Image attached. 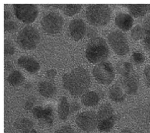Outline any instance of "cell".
Instances as JSON below:
<instances>
[{
  "instance_id": "28",
  "label": "cell",
  "mask_w": 150,
  "mask_h": 133,
  "mask_svg": "<svg viewBox=\"0 0 150 133\" xmlns=\"http://www.w3.org/2000/svg\"><path fill=\"white\" fill-rule=\"evenodd\" d=\"M15 52L14 47L7 41H4V54L5 56L13 55Z\"/></svg>"
},
{
  "instance_id": "33",
  "label": "cell",
  "mask_w": 150,
  "mask_h": 133,
  "mask_svg": "<svg viewBox=\"0 0 150 133\" xmlns=\"http://www.w3.org/2000/svg\"><path fill=\"white\" fill-rule=\"evenodd\" d=\"M21 133H38V132L36 130L33 128L28 131L23 132Z\"/></svg>"
},
{
  "instance_id": "15",
  "label": "cell",
  "mask_w": 150,
  "mask_h": 133,
  "mask_svg": "<svg viewBox=\"0 0 150 133\" xmlns=\"http://www.w3.org/2000/svg\"><path fill=\"white\" fill-rule=\"evenodd\" d=\"M129 13L134 19L144 18L150 13V4H125Z\"/></svg>"
},
{
  "instance_id": "34",
  "label": "cell",
  "mask_w": 150,
  "mask_h": 133,
  "mask_svg": "<svg viewBox=\"0 0 150 133\" xmlns=\"http://www.w3.org/2000/svg\"><path fill=\"white\" fill-rule=\"evenodd\" d=\"M119 133H132V132L129 129L125 128L122 130Z\"/></svg>"
},
{
  "instance_id": "30",
  "label": "cell",
  "mask_w": 150,
  "mask_h": 133,
  "mask_svg": "<svg viewBox=\"0 0 150 133\" xmlns=\"http://www.w3.org/2000/svg\"><path fill=\"white\" fill-rule=\"evenodd\" d=\"M54 133H76V132L72 126L65 125L60 127Z\"/></svg>"
},
{
  "instance_id": "8",
  "label": "cell",
  "mask_w": 150,
  "mask_h": 133,
  "mask_svg": "<svg viewBox=\"0 0 150 133\" xmlns=\"http://www.w3.org/2000/svg\"><path fill=\"white\" fill-rule=\"evenodd\" d=\"M16 17L26 24L35 22L38 16V8L34 4H14L13 5Z\"/></svg>"
},
{
  "instance_id": "29",
  "label": "cell",
  "mask_w": 150,
  "mask_h": 133,
  "mask_svg": "<svg viewBox=\"0 0 150 133\" xmlns=\"http://www.w3.org/2000/svg\"><path fill=\"white\" fill-rule=\"evenodd\" d=\"M143 75L146 86L150 88V64L144 67Z\"/></svg>"
},
{
  "instance_id": "11",
  "label": "cell",
  "mask_w": 150,
  "mask_h": 133,
  "mask_svg": "<svg viewBox=\"0 0 150 133\" xmlns=\"http://www.w3.org/2000/svg\"><path fill=\"white\" fill-rule=\"evenodd\" d=\"M121 77V86L127 94H136L140 85V79L136 71Z\"/></svg>"
},
{
  "instance_id": "21",
  "label": "cell",
  "mask_w": 150,
  "mask_h": 133,
  "mask_svg": "<svg viewBox=\"0 0 150 133\" xmlns=\"http://www.w3.org/2000/svg\"><path fill=\"white\" fill-rule=\"evenodd\" d=\"M130 32L131 39L136 42H142L145 35V30L141 24L135 25L130 31Z\"/></svg>"
},
{
  "instance_id": "5",
  "label": "cell",
  "mask_w": 150,
  "mask_h": 133,
  "mask_svg": "<svg viewBox=\"0 0 150 133\" xmlns=\"http://www.w3.org/2000/svg\"><path fill=\"white\" fill-rule=\"evenodd\" d=\"M108 41L112 50L117 56H125L130 52L129 42L124 32L120 30L112 31L108 36Z\"/></svg>"
},
{
  "instance_id": "14",
  "label": "cell",
  "mask_w": 150,
  "mask_h": 133,
  "mask_svg": "<svg viewBox=\"0 0 150 133\" xmlns=\"http://www.w3.org/2000/svg\"><path fill=\"white\" fill-rule=\"evenodd\" d=\"M17 63L20 67L31 74L36 73L40 70V63L33 57L28 56H21L18 58Z\"/></svg>"
},
{
  "instance_id": "32",
  "label": "cell",
  "mask_w": 150,
  "mask_h": 133,
  "mask_svg": "<svg viewBox=\"0 0 150 133\" xmlns=\"http://www.w3.org/2000/svg\"><path fill=\"white\" fill-rule=\"evenodd\" d=\"M33 103L28 102L26 103L25 107L27 109L29 110L33 107Z\"/></svg>"
},
{
  "instance_id": "23",
  "label": "cell",
  "mask_w": 150,
  "mask_h": 133,
  "mask_svg": "<svg viewBox=\"0 0 150 133\" xmlns=\"http://www.w3.org/2000/svg\"><path fill=\"white\" fill-rule=\"evenodd\" d=\"M116 70L121 77L135 71L133 63L127 61H121L118 63Z\"/></svg>"
},
{
  "instance_id": "19",
  "label": "cell",
  "mask_w": 150,
  "mask_h": 133,
  "mask_svg": "<svg viewBox=\"0 0 150 133\" xmlns=\"http://www.w3.org/2000/svg\"><path fill=\"white\" fill-rule=\"evenodd\" d=\"M100 101L98 94L94 91H88L82 96L81 98L82 104L88 108L93 107L97 105Z\"/></svg>"
},
{
  "instance_id": "24",
  "label": "cell",
  "mask_w": 150,
  "mask_h": 133,
  "mask_svg": "<svg viewBox=\"0 0 150 133\" xmlns=\"http://www.w3.org/2000/svg\"><path fill=\"white\" fill-rule=\"evenodd\" d=\"M82 8V5L79 4H63L62 8L64 14L72 17L78 14Z\"/></svg>"
},
{
  "instance_id": "27",
  "label": "cell",
  "mask_w": 150,
  "mask_h": 133,
  "mask_svg": "<svg viewBox=\"0 0 150 133\" xmlns=\"http://www.w3.org/2000/svg\"><path fill=\"white\" fill-rule=\"evenodd\" d=\"M132 62L136 65H141L146 61V57L143 53L139 51L133 52L131 56Z\"/></svg>"
},
{
  "instance_id": "26",
  "label": "cell",
  "mask_w": 150,
  "mask_h": 133,
  "mask_svg": "<svg viewBox=\"0 0 150 133\" xmlns=\"http://www.w3.org/2000/svg\"><path fill=\"white\" fill-rule=\"evenodd\" d=\"M14 126L21 133L34 128V124L30 120L26 118L20 119L15 121Z\"/></svg>"
},
{
  "instance_id": "16",
  "label": "cell",
  "mask_w": 150,
  "mask_h": 133,
  "mask_svg": "<svg viewBox=\"0 0 150 133\" xmlns=\"http://www.w3.org/2000/svg\"><path fill=\"white\" fill-rule=\"evenodd\" d=\"M127 94L121 85L115 84L110 87L108 91V96L112 101L121 103L125 100Z\"/></svg>"
},
{
  "instance_id": "9",
  "label": "cell",
  "mask_w": 150,
  "mask_h": 133,
  "mask_svg": "<svg viewBox=\"0 0 150 133\" xmlns=\"http://www.w3.org/2000/svg\"><path fill=\"white\" fill-rule=\"evenodd\" d=\"M40 24L42 30L45 33L56 34L59 33L62 30L64 21L61 15L55 12H51L43 17Z\"/></svg>"
},
{
  "instance_id": "1",
  "label": "cell",
  "mask_w": 150,
  "mask_h": 133,
  "mask_svg": "<svg viewBox=\"0 0 150 133\" xmlns=\"http://www.w3.org/2000/svg\"><path fill=\"white\" fill-rule=\"evenodd\" d=\"M63 87L74 97L81 96L88 91L91 82L90 74L85 68L78 67L64 74Z\"/></svg>"
},
{
  "instance_id": "10",
  "label": "cell",
  "mask_w": 150,
  "mask_h": 133,
  "mask_svg": "<svg viewBox=\"0 0 150 133\" xmlns=\"http://www.w3.org/2000/svg\"><path fill=\"white\" fill-rule=\"evenodd\" d=\"M75 123L80 130L85 132H91L97 128V114L92 111L82 112L76 117Z\"/></svg>"
},
{
  "instance_id": "4",
  "label": "cell",
  "mask_w": 150,
  "mask_h": 133,
  "mask_svg": "<svg viewBox=\"0 0 150 133\" xmlns=\"http://www.w3.org/2000/svg\"><path fill=\"white\" fill-rule=\"evenodd\" d=\"M40 36L39 31L34 27L27 26L20 32L17 38L20 47L26 51L35 49L39 44Z\"/></svg>"
},
{
  "instance_id": "17",
  "label": "cell",
  "mask_w": 150,
  "mask_h": 133,
  "mask_svg": "<svg viewBox=\"0 0 150 133\" xmlns=\"http://www.w3.org/2000/svg\"><path fill=\"white\" fill-rule=\"evenodd\" d=\"M71 112V105L67 98L65 96L61 98L59 100L57 107V113L59 118L65 120Z\"/></svg>"
},
{
  "instance_id": "2",
  "label": "cell",
  "mask_w": 150,
  "mask_h": 133,
  "mask_svg": "<svg viewBox=\"0 0 150 133\" xmlns=\"http://www.w3.org/2000/svg\"><path fill=\"white\" fill-rule=\"evenodd\" d=\"M110 55V48L105 40L97 37L88 42L85 51V56L90 63L97 64L105 61Z\"/></svg>"
},
{
  "instance_id": "25",
  "label": "cell",
  "mask_w": 150,
  "mask_h": 133,
  "mask_svg": "<svg viewBox=\"0 0 150 133\" xmlns=\"http://www.w3.org/2000/svg\"><path fill=\"white\" fill-rule=\"evenodd\" d=\"M40 120L44 121L48 125H52L54 121L53 109L50 106L42 107Z\"/></svg>"
},
{
  "instance_id": "13",
  "label": "cell",
  "mask_w": 150,
  "mask_h": 133,
  "mask_svg": "<svg viewBox=\"0 0 150 133\" xmlns=\"http://www.w3.org/2000/svg\"><path fill=\"white\" fill-rule=\"evenodd\" d=\"M129 13L120 12L116 15L114 19L115 25L124 32L130 31L135 25V20Z\"/></svg>"
},
{
  "instance_id": "6",
  "label": "cell",
  "mask_w": 150,
  "mask_h": 133,
  "mask_svg": "<svg viewBox=\"0 0 150 133\" xmlns=\"http://www.w3.org/2000/svg\"><path fill=\"white\" fill-rule=\"evenodd\" d=\"M98 123L97 129L100 132H107L113 128L116 120L115 111L109 103L101 106L97 113Z\"/></svg>"
},
{
  "instance_id": "31",
  "label": "cell",
  "mask_w": 150,
  "mask_h": 133,
  "mask_svg": "<svg viewBox=\"0 0 150 133\" xmlns=\"http://www.w3.org/2000/svg\"><path fill=\"white\" fill-rule=\"evenodd\" d=\"M57 75V72L54 69H51L48 70L46 72V77L50 80L54 79Z\"/></svg>"
},
{
  "instance_id": "18",
  "label": "cell",
  "mask_w": 150,
  "mask_h": 133,
  "mask_svg": "<svg viewBox=\"0 0 150 133\" xmlns=\"http://www.w3.org/2000/svg\"><path fill=\"white\" fill-rule=\"evenodd\" d=\"M38 90L42 96L50 98L54 96L56 92V88L54 84L47 81H42L38 85Z\"/></svg>"
},
{
  "instance_id": "22",
  "label": "cell",
  "mask_w": 150,
  "mask_h": 133,
  "mask_svg": "<svg viewBox=\"0 0 150 133\" xmlns=\"http://www.w3.org/2000/svg\"><path fill=\"white\" fill-rule=\"evenodd\" d=\"M24 80L23 74L18 70H15L11 73L7 79L9 85L13 87L19 86L23 82Z\"/></svg>"
},
{
  "instance_id": "12",
  "label": "cell",
  "mask_w": 150,
  "mask_h": 133,
  "mask_svg": "<svg viewBox=\"0 0 150 133\" xmlns=\"http://www.w3.org/2000/svg\"><path fill=\"white\" fill-rule=\"evenodd\" d=\"M69 33L75 41L82 40L86 34L87 26L84 20L80 18L72 20L69 26Z\"/></svg>"
},
{
  "instance_id": "3",
  "label": "cell",
  "mask_w": 150,
  "mask_h": 133,
  "mask_svg": "<svg viewBox=\"0 0 150 133\" xmlns=\"http://www.w3.org/2000/svg\"><path fill=\"white\" fill-rule=\"evenodd\" d=\"M112 15V9L107 4H91L86 10V18L88 23L96 27L108 25L110 22Z\"/></svg>"
},
{
  "instance_id": "7",
  "label": "cell",
  "mask_w": 150,
  "mask_h": 133,
  "mask_svg": "<svg viewBox=\"0 0 150 133\" xmlns=\"http://www.w3.org/2000/svg\"><path fill=\"white\" fill-rule=\"evenodd\" d=\"M92 74L96 82L104 86L112 83L115 77L113 66L110 62L106 61L96 65L93 69Z\"/></svg>"
},
{
  "instance_id": "20",
  "label": "cell",
  "mask_w": 150,
  "mask_h": 133,
  "mask_svg": "<svg viewBox=\"0 0 150 133\" xmlns=\"http://www.w3.org/2000/svg\"><path fill=\"white\" fill-rule=\"evenodd\" d=\"M142 25L145 30V35L142 44L150 60V15L144 18Z\"/></svg>"
}]
</instances>
